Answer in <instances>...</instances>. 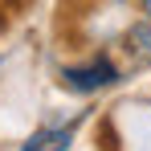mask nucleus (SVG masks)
<instances>
[{
    "label": "nucleus",
    "mask_w": 151,
    "mask_h": 151,
    "mask_svg": "<svg viewBox=\"0 0 151 151\" xmlns=\"http://www.w3.org/2000/svg\"><path fill=\"white\" fill-rule=\"evenodd\" d=\"M70 143H74V123H70V127H45V131H33L25 143H21V151H70Z\"/></svg>",
    "instance_id": "3"
},
{
    "label": "nucleus",
    "mask_w": 151,
    "mask_h": 151,
    "mask_svg": "<svg viewBox=\"0 0 151 151\" xmlns=\"http://www.w3.org/2000/svg\"><path fill=\"white\" fill-rule=\"evenodd\" d=\"M119 78L123 74H119V65L110 57H90L82 65H65L61 70V86L74 90V94H98V90H110Z\"/></svg>",
    "instance_id": "1"
},
{
    "label": "nucleus",
    "mask_w": 151,
    "mask_h": 151,
    "mask_svg": "<svg viewBox=\"0 0 151 151\" xmlns=\"http://www.w3.org/2000/svg\"><path fill=\"white\" fill-rule=\"evenodd\" d=\"M139 8H143V17L151 21V0H139Z\"/></svg>",
    "instance_id": "4"
},
{
    "label": "nucleus",
    "mask_w": 151,
    "mask_h": 151,
    "mask_svg": "<svg viewBox=\"0 0 151 151\" xmlns=\"http://www.w3.org/2000/svg\"><path fill=\"white\" fill-rule=\"evenodd\" d=\"M123 53L131 61V70H147L151 65V21L147 17L123 33Z\"/></svg>",
    "instance_id": "2"
}]
</instances>
